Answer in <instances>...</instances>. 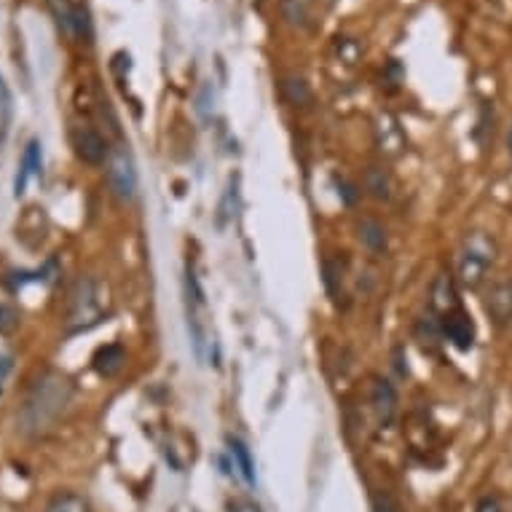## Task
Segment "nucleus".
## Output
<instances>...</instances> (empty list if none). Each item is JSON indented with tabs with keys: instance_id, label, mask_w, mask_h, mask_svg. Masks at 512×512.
Listing matches in <instances>:
<instances>
[{
	"instance_id": "obj_4",
	"label": "nucleus",
	"mask_w": 512,
	"mask_h": 512,
	"mask_svg": "<svg viewBox=\"0 0 512 512\" xmlns=\"http://www.w3.org/2000/svg\"><path fill=\"white\" fill-rule=\"evenodd\" d=\"M185 298H188V328L194 336L196 354H199V360L207 362L212 357V349H215V336H212L210 314H207V298H204V290L199 285L196 271L191 269V263L185 271Z\"/></svg>"
},
{
	"instance_id": "obj_19",
	"label": "nucleus",
	"mask_w": 512,
	"mask_h": 512,
	"mask_svg": "<svg viewBox=\"0 0 512 512\" xmlns=\"http://www.w3.org/2000/svg\"><path fill=\"white\" fill-rule=\"evenodd\" d=\"M360 242L373 252H384L387 250V231L378 220H362L360 223Z\"/></svg>"
},
{
	"instance_id": "obj_2",
	"label": "nucleus",
	"mask_w": 512,
	"mask_h": 512,
	"mask_svg": "<svg viewBox=\"0 0 512 512\" xmlns=\"http://www.w3.org/2000/svg\"><path fill=\"white\" fill-rule=\"evenodd\" d=\"M110 317L108 306H105V290H102L100 279L81 277L70 290L68 317H65V333L68 336H81L89 333L97 325H102Z\"/></svg>"
},
{
	"instance_id": "obj_18",
	"label": "nucleus",
	"mask_w": 512,
	"mask_h": 512,
	"mask_svg": "<svg viewBox=\"0 0 512 512\" xmlns=\"http://www.w3.org/2000/svg\"><path fill=\"white\" fill-rule=\"evenodd\" d=\"M11 124H14V97H11V89L6 84V78L0 73V143H6V137L11 132Z\"/></svg>"
},
{
	"instance_id": "obj_23",
	"label": "nucleus",
	"mask_w": 512,
	"mask_h": 512,
	"mask_svg": "<svg viewBox=\"0 0 512 512\" xmlns=\"http://www.w3.org/2000/svg\"><path fill=\"white\" fill-rule=\"evenodd\" d=\"M475 512H504L502 499H499V496H494V494L480 496L478 504H475Z\"/></svg>"
},
{
	"instance_id": "obj_11",
	"label": "nucleus",
	"mask_w": 512,
	"mask_h": 512,
	"mask_svg": "<svg viewBox=\"0 0 512 512\" xmlns=\"http://www.w3.org/2000/svg\"><path fill=\"white\" fill-rule=\"evenodd\" d=\"M462 306V295H459V285L451 274H437V279L432 282V298H429V311L435 317H443L448 311H454Z\"/></svg>"
},
{
	"instance_id": "obj_7",
	"label": "nucleus",
	"mask_w": 512,
	"mask_h": 512,
	"mask_svg": "<svg viewBox=\"0 0 512 512\" xmlns=\"http://www.w3.org/2000/svg\"><path fill=\"white\" fill-rule=\"evenodd\" d=\"M440 319V333H443V341L459 349V352H470L475 346V338H478V328H475V319L464 306L448 311Z\"/></svg>"
},
{
	"instance_id": "obj_14",
	"label": "nucleus",
	"mask_w": 512,
	"mask_h": 512,
	"mask_svg": "<svg viewBox=\"0 0 512 512\" xmlns=\"http://www.w3.org/2000/svg\"><path fill=\"white\" fill-rule=\"evenodd\" d=\"M378 148L381 153H387V156H397V153L405 148V137H403V129L397 124L392 116H381L378 118Z\"/></svg>"
},
{
	"instance_id": "obj_20",
	"label": "nucleus",
	"mask_w": 512,
	"mask_h": 512,
	"mask_svg": "<svg viewBox=\"0 0 512 512\" xmlns=\"http://www.w3.org/2000/svg\"><path fill=\"white\" fill-rule=\"evenodd\" d=\"M365 188L370 191V196H376V199H389V177L384 169L370 167L368 175H365Z\"/></svg>"
},
{
	"instance_id": "obj_22",
	"label": "nucleus",
	"mask_w": 512,
	"mask_h": 512,
	"mask_svg": "<svg viewBox=\"0 0 512 512\" xmlns=\"http://www.w3.org/2000/svg\"><path fill=\"white\" fill-rule=\"evenodd\" d=\"M285 94L290 97V102L293 105H303V102H309L311 100V92H309V86L303 84V81H285Z\"/></svg>"
},
{
	"instance_id": "obj_25",
	"label": "nucleus",
	"mask_w": 512,
	"mask_h": 512,
	"mask_svg": "<svg viewBox=\"0 0 512 512\" xmlns=\"http://www.w3.org/2000/svg\"><path fill=\"white\" fill-rule=\"evenodd\" d=\"M231 512H261V507H258L255 502H250V499H239Z\"/></svg>"
},
{
	"instance_id": "obj_3",
	"label": "nucleus",
	"mask_w": 512,
	"mask_h": 512,
	"mask_svg": "<svg viewBox=\"0 0 512 512\" xmlns=\"http://www.w3.org/2000/svg\"><path fill=\"white\" fill-rule=\"evenodd\" d=\"M496 255H499V244L486 231H470L462 239L459 247V261H456V274H459V285L467 290H478L488 279V271L494 269Z\"/></svg>"
},
{
	"instance_id": "obj_5",
	"label": "nucleus",
	"mask_w": 512,
	"mask_h": 512,
	"mask_svg": "<svg viewBox=\"0 0 512 512\" xmlns=\"http://www.w3.org/2000/svg\"><path fill=\"white\" fill-rule=\"evenodd\" d=\"M108 185L113 196H116L121 204H132L137 196V167L132 153L124 143L110 145L108 153Z\"/></svg>"
},
{
	"instance_id": "obj_15",
	"label": "nucleus",
	"mask_w": 512,
	"mask_h": 512,
	"mask_svg": "<svg viewBox=\"0 0 512 512\" xmlns=\"http://www.w3.org/2000/svg\"><path fill=\"white\" fill-rule=\"evenodd\" d=\"M43 512H92V504L76 491H62V494L51 496Z\"/></svg>"
},
{
	"instance_id": "obj_24",
	"label": "nucleus",
	"mask_w": 512,
	"mask_h": 512,
	"mask_svg": "<svg viewBox=\"0 0 512 512\" xmlns=\"http://www.w3.org/2000/svg\"><path fill=\"white\" fill-rule=\"evenodd\" d=\"M11 370H14V357L11 354H0V397H3V389H6Z\"/></svg>"
},
{
	"instance_id": "obj_26",
	"label": "nucleus",
	"mask_w": 512,
	"mask_h": 512,
	"mask_svg": "<svg viewBox=\"0 0 512 512\" xmlns=\"http://www.w3.org/2000/svg\"><path fill=\"white\" fill-rule=\"evenodd\" d=\"M507 151H510L512 156V129H510V135H507Z\"/></svg>"
},
{
	"instance_id": "obj_12",
	"label": "nucleus",
	"mask_w": 512,
	"mask_h": 512,
	"mask_svg": "<svg viewBox=\"0 0 512 512\" xmlns=\"http://www.w3.org/2000/svg\"><path fill=\"white\" fill-rule=\"evenodd\" d=\"M486 311L496 325H507V322H512V282H496V285L488 290Z\"/></svg>"
},
{
	"instance_id": "obj_10",
	"label": "nucleus",
	"mask_w": 512,
	"mask_h": 512,
	"mask_svg": "<svg viewBox=\"0 0 512 512\" xmlns=\"http://www.w3.org/2000/svg\"><path fill=\"white\" fill-rule=\"evenodd\" d=\"M43 175V145L41 140H30L22 151V159H19V172L14 177V196L22 199L27 191V185L33 177Z\"/></svg>"
},
{
	"instance_id": "obj_16",
	"label": "nucleus",
	"mask_w": 512,
	"mask_h": 512,
	"mask_svg": "<svg viewBox=\"0 0 512 512\" xmlns=\"http://www.w3.org/2000/svg\"><path fill=\"white\" fill-rule=\"evenodd\" d=\"M57 269V263L49 261L43 269L38 271H11V274H6L3 277V285L9 287L11 293H17V290H22V287L27 285V282H49V274L51 271Z\"/></svg>"
},
{
	"instance_id": "obj_9",
	"label": "nucleus",
	"mask_w": 512,
	"mask_h": 512,
	"mask_svg": "<svg viewBox=\"0 0 512 512\" xmlns=\"http://www.w3.org/2000/svg\"><path fill=\"white\" fill-rule=\"evenodd\" d=\"M370 411L376 416L378 427H389L397 416V395L395 387L384 378H373L370 384Z\"/></svg>"
},
{
	"instance_id": "obj_21",
	"label": "nucleus",
	"mask_w": 512,
	"mask_h": 512,
	"mask_svg": "<svg viewBox=\"0 0 512 512\" xmlns=\"http://www.w3.org/2000/svg\"><path fill=\"white\" fill-rule=\"evenodd\" d=\"M19 322H22L19 309H14L11 303H0V336H11L19 328Z\"/></svg>"
},
{
	"instance_id": "obj_13",
	"label": "nucleus",
	"mask_w": 512,
	"mask_h": 512,
	"mask_svg": "<svg viewBox=\"0 0 512 512\" xmlns=\"http://www.w3.org/2000/svg\"><path fill=\"white\" fill-rule=\"evenodd\" d=\"M126 362V352L121 344H108L100 346L92 357V368L100 373L102 378H113L118 370L124 368Z\"/></svg>"
},
{
	"instance_id": "obj_17",
	"label": "nucleus",
	"mask_w": 512,
	"mask_h": 512,
	"mask_svg": "<svg viewBox=\"0 0 512 512\" xmlns=\"http://www.w3.org/2000/svg\"><path fill=\"white\" fill-rule=\"evenodd\" d=\"M228 445H231V459H234L236 470H239V475L244 478V483L247 486H255V464H252V456L250 451H247V445L242 443V440H228Z\"/></svg>"
},
{
	"instance_id": "obj_8",
	"label": "nucleus",
	"mask_w": 512,
	"mask_h": 512,
	"mask_svg": "<svg viewBox=\"0 0 512 512\" xmlns=\"http://www.w3.org/2000/svg\"><path fill=\"white\" fill-rule=\"evenodd\" d=\"M70 145H73V151L84 164L89 167H100L108 161L110 145L105 143V137L94 129L92 124H76L70 129Z\"/></svg>"
},
{
	"instance_id": "obj_1",
	"label": "nucleus",
	"mask_w": 512,
	"mask_h": 512,
	"mask_svg": "<svg viewBox=\"0 0 512 512\" xmlns=\"http://www.w3.org/2000/svg\"><path fill=\"white\" fill-rule=\"evenodd\" d=\"M76 397V384L65 373L49 370L38 376L25 403L19 408L17 427L25 437H46L59 427V421L65 419Z\"/></svg>"
},
{
	"instance_id": "obj_6",
	"label": "nucleus",
	"mask_w": 512,
	"mask_h": 512,
	"mask_svg": "<svg viewBox=\"0 0 512 512\" xmlns=\"http://www.w3.org/2000/svg\"><path fill=\"white\" fill-rule=\"evenodd\" d=\"M49 9L57 19V25L62 33L68 35L70 41L89 43L92 41V14L84 3H73V0H49Z\"/></svg>"
}]
</instances>
